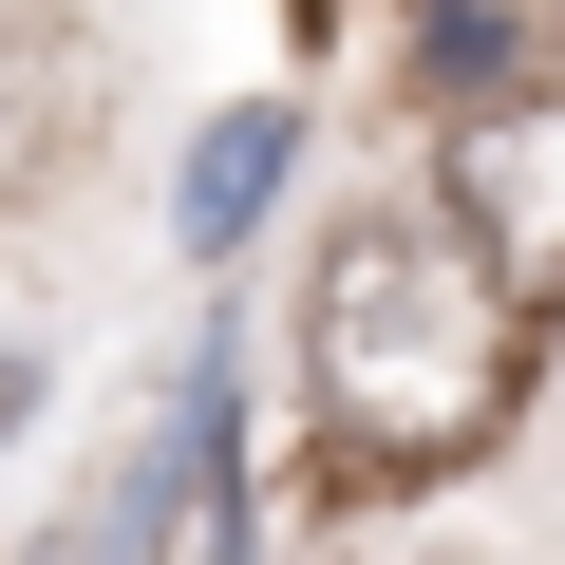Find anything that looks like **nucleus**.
I'll list each match as a JSON object with an SVG mask.
<instances>
[{
	"mask_svg": "<svg viewBox=\"0 0 565 565\" xmlns=\"http://www.w3.org/2000/svg\"><path fill=\"white\" fill-rule=\"evenodd\" d=\"M527 340L546 302L452 226V189L415 207H359L321 245V302H302V415H321V490H415V471H471L527 396Z\"/></svg>",
	"mask_w": 565,
	"mask_h": 565,
	"instance_id": "1",
	"label": "nucleus"
},
{
	"mask_svg": "<svg viewBox=\"0 0 565 565\" xmlns=\"http://www.w3.org/2000/svg\"><path fill=\"white\" fill-rule=\"evenodd\" d=\"M452 226L527 282V302H565V114H490L471 170H452Z\"/></svg>",
	"mask_w": 565,
	"mask_h": 565,
	"instance_id": "2",
	"label": "nucleus"
},
{
	"mask_svg": "<svg viewBox=\"0 0 565 565\" xmlns=\"http://www.w3.org/2000/svg\"><path fill=\"white\" fill-rule=\"evenodd\" d=\"M264 170H282V114H226V132L189 151V245H245V207H264Z\"/></svg>",
	"mask_w": 565,
	"mask_h": 565,
	"instance_id": "3",
	"label": "nucleus"
},
{
	"mask_svg": "<svg viewBox=\"0 0 565 565\" xmlns=\"http://www.w3.org/2000/svg\"><path fill=\"white\" fill-rule=\"evenodd\" d=\"M20 415H39V377H20V359H0V434H20Z\"/></svg>",
	"mask_w": 565,
	"mask_h": 565,
	"instance_id": "4",
	"label": "nucleus"
},
{
	"mask_svg": "<svg viewBox=\"0 0 565 565\" xmlns=\"http://www.w3.org/2000/svg\"><path fill=\"white\" fill-rule=\"evenodd\" d=\"M0 151H20V114H0Z\"/></svg>",
	"mask_w": 565,
	"mask_h": 565,
	"instance_id": "5",
	"label": "nucleus"
}]
</instances>
